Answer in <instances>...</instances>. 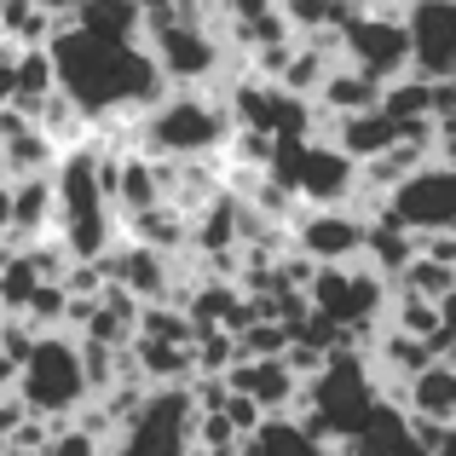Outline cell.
<instances>
[{"label":"cell","instance_id":"cell-9","mask_svg":"<svg viewBox=\"0 0 456 456\" xmlns=\"http://www.w3.org/2000/svg\"><path fill=\"white\" fill-rule=\"evenodd\" d=\"M416 81H456V0H399Z\"/></svg>","mask_w":456,"mask_h":456},{"label":"cell","instance_id":"cell-3","mask_svg":"<svg viewBox=\"0 0 456 456\" xmlns=\"http://www.w3.org/2000/svg\"><path fill=\"white\" fill-rule=\"evenodd\" d=\"M53 237L69 260L81 266H99L104 248L116 243V214H110V197H104V179H99V151L76 145V151H58V167H53Z\"/></svg>","mask_w":456,"mask_h":456},{"label":"cell","instance_id":"cell-6","mask_svg":"<svg viewBox=\"0 0 456 456\" xmlns=\"http://www.w3.org/2000/svg\"><path fill=\"white\" fill-rule=\"evenodd\" d=\"M376 220L393 225V232H404V237L451 232L456 225V174H451V162H422L411 179H399V185L381 197Z\"/></svg>","mask_w":456,"mask_h":456},{"label":"cell","instance_id":"cell-4","mask_svg":"<svg viewBox=\"0 0 456 456\" xmlns=\"http://www.w3.org/2000/svg\"><path fill=\"white\" fill-rule=\"evenodd\" d=\"M12 399L23 404L29 422H46V428H64L81 404H93L76 335H35L29 358L18 364V381H12Z\"/></svg>","mask_w":456,"mask_h":456},{"label":"cell","instance_id":"cell-14","mask_svg":"<svg viewBox=\"0 0 456 456\" xmlns=\"http://www.w3.org/2000/svg\"><path fill=\"white\" fill-rule=\"evenodd\" d=\"M69 23H76L81 35H93V41L145 46V29H139V6H134V0H87Z\"/></svg>","mask_w":456,"mask_h":456},{"label":"cell","instance_id":"cell-13","mask_svg":"<svg viewBox=\"0 0 456 456\" xmlns=\"http://www.w3.org/2000/svg\"><path fill=\"white\" fill-rule=\"evenodd\" d=\"M404 416L416 422H456V364L434 358L422 376L404 381Z\"/></svg>","mask_w":456,"mask_h":456},{"label":"cell","instance_id":"cell-23","mask_svg":"<svg viewBox=\"0 0 456 456\" xmlns=\"http://www.w3.org/2000/svg\"><path fill=\"white\" fill-rule=\"evenodd\" d=\"M185 456H202V451H185Z\"/></svg>","mask_w":456,"mask_h":456},{"label":"cell","instance_id":"cell-15","mask_svg":"<svg viewBox=\"0 0 456 456\" xmlns=\"http://www.w3.org/2000/svg\"><path fill=\"white\" fill-rule=\"evenodd\" d=\"M53 99V64H46V46L41 53H18V69H12V104L23 122H35V110Z\"/></svg>","mask_w":456,"mask_h":456},{"label":"cell","instance_id":"cell-2","mask_svg":"<svg viewBox=\"0 0 456 456\" xmlns=\"http://www.w3.org/2000/svg\"><path fill=\"white\" fill-rule=\"evenodd\" d=\"M225 139H232V116H225L220 93L167 87L134 122V156L145 162H220Z\"/></svg>","mask_w":456,"mask_h":456},{"label":"cell","instance_id":"cell-20","mask_svg":"<svg viewBox=\"0 0 456 456\" xmlns=\"http://www.w3.org/2000/svg\"><path fill=\"white\" fill-rule=\"evenodd\" d=\"M12 69H18V46L0 35V110L12 104Z\"/></svg>","mask_w":456,"mask_h":456},{"label":"cell","instance_id":"cell-12","mask_svg":"<svg viewBox=\"0 0 456 456\" xmlns=\"http://www.w3.org/2000/svg\"><path fill=\"white\" fill-rule=\"evenodd\" d=\"M323 145H335L353 167H364V162H376L381 151L404 145V127L387 122L381 110H364V116H341V122H330V139H323Z\"/></svg>","mask_w":456,"mask_h":456},{"label":"cell","instance_id":"cell-7","mask_svg":"<svg viewBox=\"0 0 456 456\" xmlns=\"http://www.w3.org/2000/svg\"><path fill=\"white\" fill-rule=\"evenodd\" d=\"M301 295H306V306L318 312L323 323H335L341 335H353V330L381 323V312H387V295H393V289L376 278V272H364V266L353 260V266H318Z\"/></svg>","mask_w":456,"mask_h":456},{"label":"cell","instance_id":"cell-5","mask_svg":"<svg viewBox=\"0 0 456 456\" xmlns=\"http://www.w3.org/2000/svg\"><path fill=\"white\" fill-rule=\"evenodd\" d=\"M191 393L185 387H151L145 404L116 428L110 451L104 456H185L191 451Z\"/></svg>","mask_w":456,"mask_h":456},{"label":"cell","instance_id":"cell-18","mask_svg":"<svg viewBox=\"0 0 456 456\" xmlns=\"http://www.w3.org/2000/svg\"><path fill=\"white\" fill-rule=\"evenodd\" d=\"M255 456H330L323 445H312L295 422H260L255 434Z\"/></svg>","mask_w":456,"mask_h":456},{"label":"cell","instance_id":"cell-22","mask_svg":"<svg viewBox=\"0 0 456 456\" xmlns=\"http://www.w3.org/2000/svg\"><path fill=\"white\" fill-rule=\"evenodd\" d=\"M35 6H41L46 18H76V12L87 6V0H35Z\"/></svg>","mask_w":456,"mask_h":456},{"label":"cell","instance_id":"cell-10","mask_svg":"<svg viewBox=\"0 0 456 456\" xmlns=\"http://www.w3.org/2000/svg\"><path fill=\"white\" fill-rule=\"evenodd\" d=\"M358 243H364V225L353 214H318V208H301V220L289 225V248L312 266H353L358 260Z\"/></svg>","mask_w":456,"mask_h":456},{"label":"cell","instance_id":"cell-11","mask_svg":"<svg viewBox=\"0 0 456 456\" xmlns=\"http://www.w3.org/2000/svg\"><path fill=\"white\" fill-rule=\"evenodd\" d=\"M220 381H225V393H243L266 422H289L295 393H301V381L283 370V358H237Z\"/></svg>","mask_w":456,"mask_h":456},{"label":"cell","instance_id":"cell-21","mask_svg":"<svg viewBox=\"0 0 456 456\" xmlns=\"http://www.w3.org/2000/svg\"><path fill=\"white\" fill-rule=\"evenodd\" d=\"M341 12H353V18H376V12H393L399 0H335Z\"/></svg>","mask_w":456,"mask_h":456},{"label":"cell","instance_id":"cell-16","mask_svg":"<svg viewBox=\"0 0 456 456\" xmlns=\"http://www.w3.org/2000/svg\"><path fill=\"white\" fill-rule=\"evenodd\" d=\"M451 283H456V266H434V260H416L411 255V266L399 272L393 289L416 295V301H428V306H451Z\"/></svg>","mask_w":456,"mask_h":456},{"label":"cell","instance_id":"cell-8","mask_svg":"<svg viewBox=\"0 0 456 456\" xmlns=\"http://www.w3.org/2000/svg\"><path fill=\"white\" fill-rule=\"evenodd\" d=\"M335 35H341V64L353 76L376 81V87H393L399 76H411V46H404L399 6L376 12V18H346Z\"/></svg>","mask_w":456,"mask_h":456},{"label":"cell","instance_id":"cell-17","mask_svg":"<svg viewBox=\"0 0 456 456\" xmlns=\"http://www.w3.org/2000/svg\"><path fill=\"white\" fill-rule=\"evenodd\" d=\"M35 289H41V278L29 272V260L12 255L6 266H0V318H23V306H29Z\"/></svg>","mask_w":456,"mask_h":456},{"label":"cell","instance_id":"cell-1","mask_svg":"<svg viewBox=\"0 0 456 456\" xmlns=\"http://www.w3.org/2000/svg\"><path fill=\"white\" fill-rule=\"evenodd\" d=\"M46 64H53V93L87 127L139 122V116L167 93V81L156 76L145 46L93 41V35H81L76 23H58V35L46 41Z\"/></svg>","mask_w":456,"mask_h":456},{"label":"cell","instance_id":"cell-19","mask_svg":"<svg viewBox=\"0 0 456 456\" xmlns=\"http://www.w3.org/2000/svg\"><path fill=\"white\" fill-rule=\"evenodd\" d=\"M41 456H104L99 445H93V439L87 434H81V428H53V434H46V451Z\"/></svg>","mask_w":456,"mask_h":456}]
</instances>
